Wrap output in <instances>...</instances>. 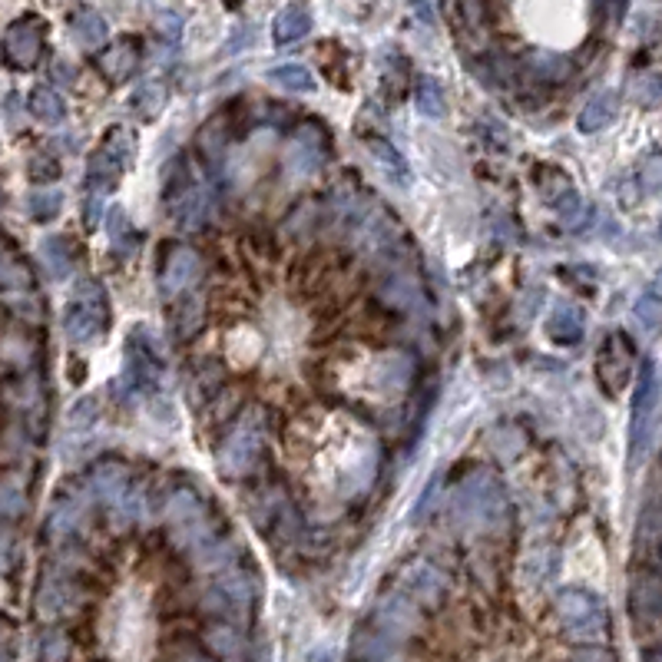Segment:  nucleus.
<instances>
[{
    "label": "nucleus",
    "instance_id": "nucleus-1",
    "mask_svg": "<svg viewBox=\"0 0 662 662\" xmlns=\"http://www.w3.org/2000/svg\"><path fill=\"white\" fill-rule=\"evenodd\" d=\"M507 513H510L507 494L490 474L467 477L450 500V517L474 530H497L507 524Z\"/></svg>",
    "mask_w": 662,
    "mask_h": 662
},
{
    "label": "nucleus",
    "instance_id": "nucleus-2",
    "mask_svg": "<svg viewBox=\"0 0 662 662\" xmlns=\"http://www.w3.org/2000/svg\"><path fill=\"white\" fill-rule=\"evenodd\" d=\"M110 325V301H106V292H103L100 282L93 278H83L76 285L74 299L63 312V331L74 341L76 348H87L97 338L106 331Z\"/></svg>",
    "mask_w": 662,
    "mask_h": 662
},
{
    "label": "nucleus",
    "instance_id": "nucleus-3",
    "mask_svg": "<svg viewBox=\"0 0 662 662\" xmlns=\"http://www.w3.org/2000/svg\"><path fill=\"white\" fill-rule=\"evenodd\" d=\"M163 199L169 215H173V222L183 225V229H202V225L209 222V215H213L209 189L189 173V166L183 160H175L173 169L166 173Z\"/></svg>",
    "mask_w": 662,
    "mask_h": 662
},
{
    "label": "nucleus",
    "instance_id": "nucleus-4",
    "mask_svg": "<svg viewBox=\"0 0 662 662\" xmlns=\"http://www.w3.org/2000/svg\"><path fill=\"white\" fill-rule=\"evenodd\" d=\"M133 156H136L133 136H129L126 129H120V126H116V129H106L103 143L90 152V160H87V192H100V196L113 192L116 183H120V175L133 163Z\"/></svg>",
    "mask_w": 662,
    "mask_h": 662
},
{
    "label": "nucleus",
    "instance_id": "nucleus-5",
    "mask_svg": "<svg viewBox=\"0 0 662 662\" xmlns=\"http://www.w3.org/2000/svg\"><path fill=\"white\" fill-rule=\"evenodd\" d=\"M557 616L576 643H600L606 636V606L589 589H563L557 596Z\"/></svg>",
    "mask_w": 662,
    "mask_h": 662
},
{
    "label": "nucleus",
    "instance_id": "nucleus-6",
    "mask_svg": "<svg viewBox=\"0 0 662 662\" xmlns=\"http://www.w3.org/2000/svg\"><path fill=\"white\" fill-rule=\"evenodd\" d=\"M262 448H265V427L259 424V411H252L222 440V448H219V471L225 477L249 474L252 467L259 463V457H262Z\"/></svg>",
    "mask_w": 662,
    "mask_h": 662
},
{
    "label": "nucleus",
    "instance_id": "nucleus-7",
    "mask_svg": "<svg viewBox=\"0 0 662 662\" xmlns=\"http://www.w3.org/2000/svg\"><path fill=\"white\" fill-rule=\"evenodd\" d=\"M166 524H169V533H173L183 547L196 550L199 543H206L213 533V520H209V510L192 490H175L169 503H166Z\"/></svg>",
    "mask_w": 662,
    "mask_h": 662
},
{
    "label": "nucleus",
    "instance_id": "nucleus-8",
    "mask_svg": "<svg viewBox=\"0 0 662 662\" xmlns=\"http://www.w3.org/2000/svg\"><path fill=\"white\" fill-rule=\"evenodd\" d=\"M656 401H659V378H656V364L646 362L643 375H639L636 401H633V424H629V463L646 457L652 440V427H656Z\"/></svg>",
    "mask_w": 662,
    "mask_h": 662
},
{
    "label": "nucleus",
    "instance_id": "nucleus-9",
    "mask_svg": "<svg viewBox=\"0 0 662 662\" xmlns=\"http://www.w3.org/2000/svg\"><path fill=\"white\" fill-rule=\"evenodd\" d=\"M202 255L192 245H183V242H173L166 245V252L160 255V292L163 299H175L183 292H192V288L202 282Z\"/></svg>",
    "mask_w": 662,
    "mask_h": 662
},
{
    "label": "nucleus",
    "instance_id": "nucleus-10",
    "mask_svg": "<svg viewBox=\"0 0 662 662\" xmlns=\"http://www.w3.org/2000/svg\"><path fill=\"white\" fill-rule=\"evenodd\" d=\"M633 364H636L633 341H629L623 331H612V335L603 341L600 354H596V378H600V387L610 398H616L626 387V381L633 378Z\"/></svg>",
    "mask_w": 662,
    "mask_h": 662
},
{
    "label": "nucleus",
    "instance_id": "nucleus-11",
    "mask_svg": "<svg viewBox=\"0 0 662 662\" xmlns=\"http://www.w3.org/2000/svg\"><path fill=\"white\" fill-rule=\"evenodd\" d=\"M160 375H163V358L152 345L150 331H139V335L129 338L126 345V368H123V385L136 394V391H150V387L160 385Z\"/></svg>",
    "mask_w": 662,
    "mask_h": 662
},
{
    "label": "nucleus",
    "instance_id": "nucleus-12",
    "mask_svg": "<svg viewBox=\"0 0 662 662\" xmlns=\"http://www.w3.org/2000/svg\"><path fill=\"white\" fill-rule=\"evenodd\" d=\"M328 160V136L318 123H305L292 139V150H288V173L299 175V179H308V175L322 173V166Z\"/></svg>",
    "mask_w": 662,
    "mask_h": 662
},
{
    "label": "nucleus",
    "instance_id": "nucleus-13",
    "mask_svg": "<svg viewBox=\"0 0 662 662\" xmlns=\"http://www.w3.org/2000/svg\"><path fill=\"white\" fill-rule=\"evenodd\" d=\"M40 53H43V24H40L37 17H24V20L7 27V34H4V57H7L11 66L30 70V66H37Z\"/></svg>",
    "mask_w": 662,
    "mask_h": 662
},
{
    "label": "nucleus",
    "instance_id": "nucleus-14",
    "mask_svg": "<svg viewBox=\"0 0 662 662\" xmlns=\"http://www.w3.org/2000/svg\"><path fill=\"white\" fill-rule=\"evenodd\" d=\"M629 606H633V616H636L639 626H656L662 612V589H659V570L652 563L650 570H639V576L633 580V589H629Z\"/></svg>",
    "mask_w": 662,
    "mask_h": 662
},
{
    "label": "nucleus",
    "instance_id": "nucleus-15",
    "mask_svg": "<svg viewBox=\"0 0 662 662\" xmlns=\"http://www.w3.org/2000/svg\"><path fill=\"white\" fill-rule=\"evenodd\" d=\"M417 623H421V619H417V610H414V603L408 600V593H391L375 612V626L387 639L411 636L414 629H417Z\"/></svg>",
    "mask_w": 662,
    "mask_h": 662
},
{
    "label": "nucleus",
    "instance_id": "nucleus-16",
    "mask_svg": "<svg viewBox=\"0 0 662 662\" xmlns=\"http://www.w3.org/2000/svg\"><path fill=\"white\" fill-rule=\"evenodd\" d=\"M129 487H133V480H129V467L123 461H100L93 467V474H90V490L103 503L120 500Z\"/></svg>",
    "mask_w": 662,
    "mask_h": 662
},
{
    "label": "nucleus",
    "instance_id": "nucleus-17",
    "mask_svg": "<svg viewBox=\"0 0 662 662\" xmlns=\"http://www.w3.org/2000/svg\"><path fill=\"white\" fill-rule=\"evenodd\" d=\"M97 66H100L103 80H110V83H126L139 66V47L133 40H116L103 57H97Z\"/></svg>",
    "mask_w": 662,
    "mask_h": 662
},
{
    "label": "nucleus",
    "instance_id": "nucleus-18",
    "mask_svg": "<svg viewBox=\"0 0 662 662\" xmlns=\"http://www.w3.org/2000/svg\"><path fill=\"white\" fill-rule=\"evenodd\" d=\"M364 146H368V152L375 156L378 169H381L394 186H404V189L411 186V179H414L411 166H408V160H404V156H401L385 136H368L364 139Z\"/></svg>",
    "mask_w": 662,
    "mask_h": 662
},
{
    "label": "nucleus",
    "instance_id": "nucleus-19",
    "mask_svg": "<svg viewBox=\"0 0 662 662\" xmlns=\"http://www.w3.org/2000/svg\"><path fill=\"white\" fill-rule=\"evenodd\" d=\"M308 30H312V11L305 4H292L285 11H278L276 24H272V40L278 47H288V43H299L308 37Z\"/></svg>",
    "mask_w": 662,
    "mask_h": 662
},
{
    "label": "nucleus",
    "instance_id": "nucleus-20",
    "mask_svg": "<svg viewBox=\"0 0 662 662\" xmlns=\"http://www.w3.org/2000/svg\"><path fill=\"white\" fill-rule=\"evenodd\" d=\"M87 520V497L83 494H66L53 503L51 513V530L53 537H74L76 530Z\"/></svg>",
    "mask_w": 662,
    "mask_h": 662
},
{
    "label": "nucleus",
    "instance_id": "nucleus-21",
    "mask_svg": "<svg viewBox=\"0 0 662 662\" xmlns=\"http://www.w3.org/2000/svg\"><path fill=\"white\" fill-rule=\"evenodd\" d=\"M587 331V315L580 312L576 305H557L547 322V335L557 345H576Z\"/></svg>",
    "mask_w": 662,
    "mask_h": 662
},
{
    "label": "nucleus",
    "instance_id": "nucleus-22",
    "mask_svg": "<svg viewBox=\"0 0 662 662\" xmlns=\"http://www.w3.org/2000/svg\"><path fill=\"white\" fill-rule=\"evenodd\" d=\"M80 606V593L70 580H47L37 593V610L43 616H63Z\"/></svg>",
    "mask_w": 662,
    "mask_h": 662
},
{
    "label": "nucleus",
    "instance_id": "nucleus-23",
    "mask_svg": "<svg viewBox=\"0 0 662 662\" xmlns=\"http://www.w3.org/2000/svg\"><path fill=\"white\" fill-rule=\"evenodd\" d=\"M70 30H74L76 43L87 47V51L106 43V37H110V27H106V20H103V13H97L93 7H80V11H74V17H70Z\"/></svg>",
    "mask_w": 662,
    "mask_h": 662
},
{
    "label": "nucleus",
    "instance_id": "nucleus-24",
    "mask_svg": "<svg viewBox=\"0 0 662 662\" xmlns=\"http://www.w3.org/2000/svg\"><path fill=\"white\" fill-rule=\"evenodd\" d=\"M175 299H179V295H175ZM169 325H173V331H175V338H179V341H186V338L196 335V331H199V325H202L199 299H196V295H189V292H183V299L169 308Z\"/></svg>",
    "mask_w": 662,
    "mask_h": 662
},
{
    "label": "nucleus",
    "instance_id": "nucleus-25",
    "mask_svg": "<svg viewBox=\"0 0 662 662\" xmlns=\"http://www.w3.org/2000/svg\"><path fill=\"white\" fill-rule=\"evenodd\" d=\"M40 262L47 265L53 278H66L76 265V249L70 245V238H47L40 245Z\"/></svg>",
    "mask_w": 662,
    "mask_h": 662
},
{
    "label": "nucleus",
    "instance_id": "nucleus-26",
    "mask_svg": "<svg viewBox=\"0 0 662 662\" xmlns=\"http://www.w3.org/2000/svg\"><path fill=\"white\" fill-rule=\"evenodd\" d=\"M612 116H616V93H600V97L587 100L576 126H580V133H600L612 123Z\"/></svg>",
    "mask_w": 662,
    "mask_h": 662
},
{
    "label": "nucleus",
    "instance_id": "nucleus-27",
    "mask_svg": "<svg viewBox=\"0 0 662 662\" xmlns=\"http://www.w3.org/2000/svg\"><path fill=\"white\" fill-rule=\"evenodd\" d=\"M30 113L37 116L40 123H47V126H57L66 120V100H63L60 93L53 87H37L34 93H30Z\"/></svg>",
    "mask_w": 662,
    "mask_h": 662
},
{
    "label": "nucleus",
    "instance_id": "nucleus-28",
    "mask_svg": "<svg viewBox=\"0 0 662 662\" xmlns=\"http://www.w3.org/2000/svg\"><path fill=\"white\" fill-rule=\"evenodd\" d=\"M110 219H106V229H110V252L116 255V259H129L133 252H136V232H133V225H129V215L123 213V209H110Z\"/></svg>",
    "mask_w": 662,
    "mask_h": 662
},
{
    "label": "nucleus",
    "instance_id": "nucleus-29",
    "mask_svg": "<svg viewBox=\"0 0 662 662\" xmlns=\"http://www.w3.org/2000/svg\"><path fill=\"white\" fill-rule=\"evenodd\" d=\"M265 80H269V83H276V87H282V90H288V93H315V90H318L312 70H308V66H301V63H285V66H276V70H269V74H265Z\"/></svg>",
    "mask_w": 662,
    "mask_h": 662
},
{
    "label": "nucleus",
    "instance_id": "nucleus-30",
    "mask_svg": "<svg viewBox=\"0 0 662 662\" xmlns=\"http://www.w3.org/2000/svg\"><path fill=\"white\" fill-rule=\"evenodd\" d=\"M408 589H411L421 603H431V606H434V603L440 600V593H444V576H440L434 566H417V570L408 573Z\"/></svg>",
    "mask_w": 662,
    "mask_h": 662
},
{
    "label": "nucleus",
    "instance_id": "nucleus-31",
    "mask_svg": "<svg viewBox=\"0 0 662 662\" xmlns=\"http://www.w3.org/2000/svg\"><path fill=\"white\" fill-rule=\"evenodd\" d=\"M414 100H417V110L424 113V116H431V120H440L444 110H448V103H444V90H440V83L434 80V76H421V80H417V93H414Z\"/></svg>",
    "mask_w": 662,
    "mask_h": 662
},
{
    "label": "nucleus",
    "instance_id": "nucleus-32",
    "mask_svg": "<svg viewBox=\"0 0 662 662\" xmlns=\"http://www.w3.org/2000/svg\"><path fill=\"white\" fill-rule=\"evenodd\" d=\"M387 643H391V639H387L378 626L358 629V636H354V656H358V659H387V656H394V650H391Z\"/></svg>",
    "mask_w": 662,
    "mask_h": 662
},
{
    "label": "nucleus",
    "instance_id": "nucleus-33",
    "mask_svg": "<svg viewBox=\"0 0 662 662\" xmlns=\"http://www.w3.org/2000/svg\"><path fill=\"white\" fill-rule=\"evenodd\" d=\"M133 113H139L143 120H152L156 113L163 110V103H166V90L156 83V80H150V83H139L136 93H133Z\"/></svg>",
    "mask_w": 662,
    "mask_h": 662
},
{
    "label": "nucleus",
    "instance_id": "nucleus-34",
    "mask_svg": "<svg viewBox=\"0 0 662 662\" xmlns=\"http://www.w3.org/2000/svg\"><path fill=\"white\" fill-rule=\"evenodd\" d=\"M60 206H63L60 189H37V192H30V199H27V209H30V215H34L37 222H51L53 215L60 213Z\"/></svg>",
    "mask_w": 662,
    "mask_h": 662
},
{
    "label": "nucleus",
    "instance_id": "nucleus-35",
    "mask_svg": "<svg viewBox=\"0 0 662 662\" xmlns=\"http://www.w3.org/2000/svg\"><path fill=\"white\" fill-rule=\"evenodd\" d=\"M530 70H533V76H540V80H563V76L570 74V60L566 57H560V53H530Z\"/></svg>",
    "mask_w": 662,
    "mask_h": 662
},
{
    "label": "nucleus",
    "instance_id": "nucleus-36",
    "mask_svg": "<svg viewBox=\"0 0 662 662\" xmlns=\"http://www.w3.org/2000/svg\"><path fill=\"white\" fill-rule=\"evenodd\" d=\"M0 285H30V276L24 272V265L17 262L7 242H0Z\"/></svg>",
    "mask_w": 662,
    "mask_h": 662
},
{
    "label": "nucleus",
    "instance_id": "nucleus-37",
    "mask_svg": "<svg viewBox=\"0 0 662 662\" xmlns=\"http://www.w3.org/2000/svg\"><path fill=\"white\" fill-rule=\"evenodd\" d=\"M27 510V494L17 480H4L0 484V517H20Z\"/></svg>",
    "mask_w": 662,
    "mask_h": 662
},
{
    "label": "nucleus",
    "instance_id": "nucleus-38",
    "mask_svg": "<svg viewBox=\"0 0 662 662\" xmlns=\"http://www.w3.org/2000/svg\"><path fill=\"white\" fill-rule=\"evenodd\" d=\"M636 322L646 328V331H656V325H659V295H656V288H650L646 295H639Z\"/></svg>",
    "mask_w": 662,
    "mask_h": 662
},
{
    "label": "nucleus",
    "instance_id": "nucleus-39",
    "mask_svg": "<svg viewBox=\"0 0 662 662\" xmlns=\"http://www.w3.org/2000/svg\"><path fill=\"white\" fill-rule=\"evenodd\" d=\"M636 533H639V543H646V547L656 550V543H659V507H656V503L646 507V513H643V520H639V526H636Z\"/></svg>",
    "mask_w": 662,
    "mask_h": 662
},
{
    "label": "nucleus",
    "instance_id": "nucleus-40",
    "mask_svg": "<svg viewBox=\"0 0 662 662\" xmlns=\"http://www.w3.org/2000/svg\"><path fill=\"white\" fill-rule=\"evenodd\" d=\"M30 179L34 183H57L60 179V163L51 156H34L30 160Z\"/></svg>",
    "mask_w": 662,
    "mask_h": 662
},
{
    "label": "nucleus",
    "instance_id": "nucleus-41",
    "mask_svg": "<svg viewBox=\"0 0 662 662\" xmlns=\"http://www.w3.org/2000/svg\"><path fill=\"white\" fill-rule=\"evenodd\" d=\"M213 643L222 656H242V636H238L232 626H219L213 633Z\"/></svg>",
    "mask_w": 662,
    "mask_h": 662
},
{
    "label": "nucleus",
    "instance_id": "nucleus-42",
    "mask_svg": "<svg viewBox=\"0 0 662 662\" xmlns=\"http://www.w3.org/2000/svg\"><path fill=\"white\" fill-rule=\"evenodd\" d=\"M40 659H66V639L63 633H47L40 639Z\"/></svg>",
    "mask_w": 662,
    "mask_h": 662
},
{
    "label": "nucleus",
    "instance_id": "nucleus-43",
    "mask_svg": "<svg viewBox=\"0 0 662 662\" xmlns=\"http://www.w3.org/2000/svg\"><path fill=\"white\" fill-rule=\"evenodd\" d=\"M160 37L166 40V43H179V37H183V17L173 11H166L163 17H160Z\"/></svg>",
    "mask_w": 662,
    "mask_h": 662
},
{
    "label": "nucleus",
    "instance_id": "nucleus-44",
    "mask_svg": "<svg viewBox=\"0 0 662 662\" xmlns=\"http://www.w3.org/2000/svg\"><path fill=\"white\" fill-rule=\"evenodd\" d=\"M179 643H183L179 650H175V646H166L163 650L166 659H206V656H209V652L202 650V646H196L192 639H179Z\"/></svg>",
    "mask_w": 662,
    "mask_h": 662
},
{
    "label": "nucleus",
    "instance_id": "nucleus-45",
    "mask_svg": "<svg viewBox=\"0 0 662 662\" xmlns=\"http://www.w3.org/2000/svg\"><path fill=\"white\" fill-rule=\"evenodd\" d=\"M411 4V11L417 13V20L427 27L438 24V0H408Z\"/></svg>",
    "mask_w": 662,
    "mask_h": 662
},
{
    "label": "nucleus",
    "instance_id": "nucleus-46",
    "mask_svg": "<svg viewBox=\"0 0 662 662\" xmlns=\"http://www.w3.org/2000/svg\"><path fill=\"white\" fill-rule=\"evenodd\" d=\"M103 215V196L100 192H87V206H83V219H87V229H97Z\"/></svg>",
    "mask_w": 662,
    "mask_h": 662
},
{
    "label": "nucleus",
    "instance_id": "nucleus-47",
    "mask_svg": "<svg viewBox=\"0 0 662 662\" xmlns=\"http://www.w3.org/2000/svg\"><path fill=\"white\" fill-rule=\"evenodd\" d=\"M252 43H255V30H252V27L245 24V27H236V34L229 37V43H225V51H229V53H236L238 47L245 51V47H252Z\"/></svg>",
    "mask_w": 662,
    "mask_h": 662
},
{
    "label": "nucleus",
    "instance_id": "nucleus-48",
    "mask_svg": "<svg viewBox=\"0 0 662 662\" xmlns=\"http://www.w3.org/2000/svg\"><path fill=\"white\" fill-rule=\"evenodd\" d=\"M646 183H650V192H656V189H659V163H656V156L646 163Z\"/></svg>",
    "mask_w": 662,
    "mask_h": 662
},
{
    "label": "nucleus",
    "instance_id": "nucleus-49",
    "mask_svg": "<svg viewBox=\"0 0 662 662\" xmlns=\"http://www.w3.org/2000/svg\"><path fill=\"white\" fill-rule=\"evenodd\" d=\"M576 659H612V652H603V650H580L576 652Z\"/></svg>",
    "mask_w": 662,
    "mask_h": 662
},
{
    "label": "nucleus",
    "instance_id": "nucleus-50",
    "mask_svg": "<svg viewBox=\"0 0 662 662\" xmlns=\"http://www.w3.org/2000/svg\"><path fill=\"white\" fill-rule=\"evenodd\" d=\"M7 656H11V652H7V650H0V659H7Z\"/></svg>",
    "mask_w": 662,
    "mask_h": 662
},
{
    "label": "nucleus",
    "instance_id": "nucleus-51",
    "mask_svg": "<svg viewBox=\"0 0 662 662\" xmlns=\"http://www.w3.org/2000/svg\"><path fill=\"white\" fill-rule=\"evenodd\" d=\"M4 566H7V560H4V553H0V570H4Z\"/></svg>",
    "mask_w": 662,
    "mask_h": 662
}]
</instances>
